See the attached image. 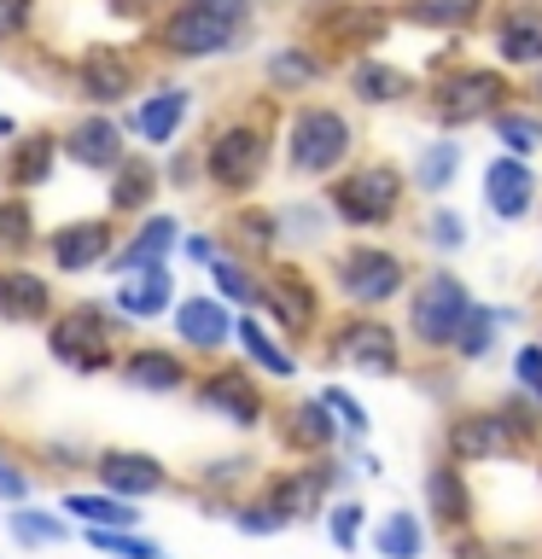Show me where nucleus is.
<instances>
[{
	"label": "nucleus",
	"mask_w": 542,
	"mask_h": 559,
	"mask_svg": "<svg viewBox=\"0 0 542 559\" xmlns=\"http://www.w3.org/2000/svg\"><path fill=\"white\" fill-rule=\"evenodd\" d=\"M507 99H519L514 70H502L496 59H490V64H472V59H461V52L437 59L432 76H426V87H420V105H426V117H432L444 134L479 129V122H490Z\"/></svg>",
	"instance_id": "f257e3e1"
},
{
	"label": "nucleus",
	"mask_w": 542,
	"mask_h": 559,
	"mask_svg": "<svg viewBox=\"0 0 542 559\" xmlns=\"http://www.w3.org/2000/svg\"><path fill=\"white\" fill-rule=\"evenodd\" d=\"M204 187L222 192V199H251L262 187V175L274 164V129L262 111H239V117H222L216 129L204 134Z\"/></svg>",
	"instance_id": "f03ea898"
},
{
	"label": "nucleus",
	"mask_w": 542,
	"mask_h": 559,
	"mask_svg": "<svg viewBox=\"0 0 542 559\" xmlns=\"http://www.w3.org/2000/svg\"><path fill=\"white\" fill-rule=\"evenodd\" d=\"M409 175L391 157H350L339 175H327V210L350 234H374V227H397L409 210Z\"/></svg>",
	"instance_id": "7ed1b4c3"
},
{
	"label": "nucleus",
	"mask_w": 542,
	"mask_h": 559,
	"mask_svg": "<svg viewBox=\"0 0 542 559\" xmlns=\"http://www.w3.org/2000/svg\"><path fill=\"white\" fill-rule=\"evenodd\" d=\"M472 304H479V297H472V286L449 269V262L414 274V286L402 292V344L420 349V356H449L455 332H461Z\"/></svg>",
	"instance_id": "20e7f679"
},
{
	"label": "nucleus",
	"mask_w": 542,
	"mask_h": 559,
	"mask_svg": "<svg viewBox=\"0 0 542 559\" xmlns=\"http://www.w3.org/2000/svg\"><path fill=\"white\" fill-rule=\"evenodd\" d=\"M356 122H350L344 105L327 99H297L286 111V129H280V146H286V169L304 175V181H327L339 175L350 157H356Z\"/></svg>",
	"instance_id": "39448f33"
},
{
	"label": "nucleus",
	"mask_w": 542,
	"mask_h": 559,
	"mask_svg": "<svg viewBox=\"0 0 542 559\" xmlns=\"http://www.w3.org/2000/svg\"><path fill=\"white\" fill-rule=\"evenodd\" d=\"M129 332V321L111 309V304H94V297H82V304H64L52 309L47 321V356L70 367V373L94 379V373H111L117 367V338Z\"/></svg>",
	"instance_id": "423d86ee"
},
{
	"label": "nucleus",
	"mask_w": 542,
	"mask_h": 559,
	"mask_svg": "<svg viewBox=\"0 0 542 559\" xmlns=\"http://www.w3.org/2000/svg\"><path fill=\"white\" fill-rule=\"evenodd\" d=\"M332 292L344 309H391L402 304V292L414 286V269L397 245H374V239H350L332 251Z\"/></svg>",
	"instance_id": "0eeeda50"
},
{
	"label": "nucleus",
	"mask_w": 542,
	"mask_h": 559,
	"mask_svg": "<svg viewBox=\"0 0 542 559\" xmlns=\"http://www.w3.org/2000/svg\"><path fill=\"white\" fill-rule=\"evenodd\" d=\"M321 356L332 367H350V373H367V379H397L409 344L385 321V309H344L332 326H321Z\"/></svg>",
	"instance_id": "6e6552de"
},
{
	"label": "nucleus",
	"mask_w": 542,
	"mask_h": 559,
	"mask_svg": "<svg viewBox=\"0 0 542 559\" xmlns=\"http://www.w3.org/2000/svg\"><path fill=\"white\" fill-rule=\"evenodd\" d=\"M251 24H234V17L199 7V0H169L152 24V47L175 64H210V59H227V52L245 47Z\"/></svg>",
	"instance_id": "1a4fd4ad"
},
{
	"label": "nucleus",
	"mask_w": 542,
	"mask_h": 559,
	"mask_svg": "<svg viewBox=\"0 0 542 559\" xmlns=\"http://www.w3.org/2000/svg\"><path fill=\"white\" fill-rule=\"evenodd\" d=\"M257 309L286 344H315L327 326V297L321 280H309L304 262H262V297Z\"/></svg>",
	"instance_id": "9d476101"
},
{
	"label": "nucleus",
	"mask_w": 542,
	"mask_h": 559,
	"mask_svg": "<svg viewBox=\"0 0 542 559\" xmlns=\"http://www.w3.org/2000/svg\"><path fill=\"white\" fill-rule=\"evenodd\" d=\"M397 24V12L391 7H379V0H315V7H304V29H309V41L327 52H374L385 35H391Z\"/></svg>",
	"instance_id": "9b49d317"
},
{
	"label": "nucleus",
	"mask_w": 542,
	"mask_h": 559,
	"mask_svg": "<svg viewBox=\"0 0 542 559\" xmlns=\"http://www.w3.org/2000/svg\"><path fill=\"white\" fill-rule=\"evenodd\" d=\"M187 391H192V402H199L204 414H216L222 426H234V431H257V426H269V419H274L269 396H262V379L245 361L204 367V373H192Z\"/></svg>",
	"instance_id": "f8f14e48"
},
{
	"label": "nucleus",
	"mask_w": 542,
	"mask_h": 559,
	"mask_svg": "<svg viewBox=\"0 0 542 559\" xmlns=\"http://www.w3.org/2000/svg\"><path fill=\"white\" fill-rule=\"evenodd\" d=\"M344 489V461L339 454H304L297 466H280L262 478V496H269L292 524L297 519H321V507Z\"/></svg>",
	"instance_id": "ddd939ff"
},
{
	"label": "nucleus",
	"mask_w": 542,
	"mask_h": 559,
	"mask_svg": "<svg viewBox=\"0 0 542 559\" xmlns=\"http://www.w3.org/2000/svg\"><path fill=\"white\" fill-rule=\"evenodd\" d=\"M70 87H76V99H87L94 111H117L129 94H140V59L117 41H94V47H82L76 64H70Z\"/></svg>",
	"instance_id": "4468645a"
},
{
	"label": "nucleus",
	"mask_w": 542,
	"mask_h": 559,
	"mask_svg": "<svg viewBox=\"0 0 542 559\" xmlns=\"http://www.w3.org/2000/svg\"><path fill=\"white\" fill-rule=\"evenodd\" d=\"M490 59L514 76H531L542 64V0H496L484 17Z\"/></svg>",
	"instance_id": "2eb2a0df"
},
{
	"label": "nucleus",
	"mask_w": 542,
	"mask_h": 559,
	"mask_svg": "<svg viewBox=\"0 0 542 559\" xmlns=\"http://www.w3.org/2000/svg\"><path fill=\"white\" fill-rule=\"evenodd\" d=\"M444 454L455 466H496V461H514L525 449L514 443L507 419L496 414V402H490V408H455L444 419Z\"/></svg>",
	"instance_id": "dca6fc26"
},
{
	"label": "nucleus",
	"mask_w": 542,
	"mask_h": 559,
	"mask_svg": "<svg viewBox=\"0 0 542 559\" xmlns=\"http://www.w3.org/2000/svg\"><path fill=\"white\" fill-rule=\"evenodd\" d=\"M117 239H122L117 216H82V222H64L52 234H42V251L52 262V274H87L99 262H111Z\"/></svg>",
	"instance_id": "f3484780"
},
{
	"label": "nucleus",
	"mask_w": 542,
	"mask_h": 559,
	"mask_svg": "<svg viewBox=\"0 0 542 559\" xmlns=\"http://www.w3.org/2000/svg\"><path fill=\"white\" fill-rule=\"evenodd\" d=\"M59 152H64V164H76L87 175H111L122 164V152H129V129L111 111H87L59 134Z\"/></svg>",
	"instance_id": "a211bd4d"
},
{
	"label": "nucleus",
	"mask_w": 542,
	"mask_h": 559,
	"mask_svg": "<svg viewBox=\"0 0 542 559\" xmlns=\"http://www.w3.org/2000/svg\"><path fill=\"white\" fill-rule=\"evenodd\" d=\"M169 321H175V344L192 349V356H222V349L234 344V309H227L216 292L175 297Z\"/></svg>",
	"instance_id": "6ab92c4d"
},
{
	"label": "nucleus",
	"mask_w": 542,
	"mask_h": 559,
	"mask_svg": "<svg viewBox=\"0 0 542 559\" xmlns=\"http://www.w3.org/2000/svg\"><path fill=\"white\" fill-rule=\"evenodd\" d=\"M59 134L52 129H17L12 140H0V187L7 192H42L59 169Z\"/></svg>",
	"instance_id": "aec40b11"
},
{
	"label": "nucleus",
	"mask_w": 542,
	"mask_h": 559,
	"mask_svg": "<svg viewBox=\"0 0 542 559\" xmlns=\"http://www.w3.org/2000/svg\"><path fill=\"white\" fill-rule=\"evenodd\" d=\"M187 117H192V87L157 82L152 94H140V105L129 111V122H122V129H129L134 140H146V152H169L175 140H181Z\"/></svg>",
	"instance_id": "412c9836"
},
{
	"label": "nucleus",
	"mask_w": 542,
	"mask_h": 559,
	"mask_svg": "<svg viewBox=\"0 0 542 559\" xmlns=\"http://www.w3.org/2000/svg\"><path fill=\"white\" fill-rule=\"evenodd\" d=\"M59 297H52V274L30 269L24 257L0 262V321L7 326H47Z\"/></svg>",
	"instance_id": "4be33fe9"
},
{
	"label": "nucleus",
	"mask_w": 542,
	"mask_h": 559,
	"mask_svg": "<svg viewBox=\"0 0 542 559\" xmlns=\"http://www.w3.org/2000/svg\"><path fill=\"white\" fill-rule=\"evenodd\" d=\"M87 466H94L99 489H111L122 501H146L169 489V466L146 449H99V454H87Z\"/></svg>",
	"instance_id": "5701e85b"
},
{
	"label": "nucleus",
	"mask_w": 542,
	"mask_h": 559,
	"mask_svg": "<svg viewBox=\"0 0 542 559\" xmlns=\"http://www.w3.org/2000/svg\"><path fill=\"white\" fill-rule=\"evenodd\" d=\"M117 373L129 391H146V396H181L187 384H192V361H187V349L181 344H134V349H122L117 356Z\"/></svg>",
	"instance_id": "b1692460"
},
{
	"label": "nucleus",
	"mask_w": 542,
	"mask_h": 559,
	"mask_svg": "<svg viewBox=\"0 0 542 559\" xmlns=\"http://www.w3.org/2000/svg\"><path fill=\"white\" fill-rule=\"evenodd\" d=\"M537 192H542V181H537V164L531 157H514V152H496L484 164V210L496 222H525L537 210Z\"/></svg>",
	"instance_id": "393cba45"
},
{
	"label": "nucleus",
	"mask_w": 542,
	"mask_h": 559,
	"mask_svg": "<svg viewBox=\"0 0 542 559\" xmlns=\"http://www.w3.org/2000/svg\"><path fill=\"white\" fill-rule=\"evenodd\" d=\"M344 87L356 105H367V111H385V105H409L420 94V76L391 64V59H379V52H356V59L344 64Z\"/></svg>",
	"instance_id": "a878e982"
},
{
	"label": "nucleus",
	"mask_w": 542,
	"mask_h": 559,
	"mask_svg": "<svg viewBox=\"0 0 542 559\" xmlns=\"http://www.w3.org/2000/svg\"><path fill=\"white\" fill-rule=\"evenodd\" d=\"M274 437H280V449L286 454H332L339 449V419H332V408L321 396H297V402H286V414L274 419Z\"/></svg>",
	"instance_id": "bb28decb"
},
{
	"label": "nucleus",
	"mask_w": 542,
	"mask_h": 559,
	"mask_svg": "<svg viewBox=\"0 0 542 559\" xmlns=\"http://www.w3.org/2000/svg\"><path fill=\"white\" fill-rule=\"evenodd\" d=\"M175 245H181V222L164 216V210H146V216H134V227L117 239V251L105 269L111 274H129V269H157V262L175 257Z\"/></svg>",
	"instance_id": "cd10ccee"
},
{
	"label": "nucleus",
	"mask_w": 542,
	"mask_h": 559,
	"mask_svg": "<svg viewBox=\"0 0 542 559\" xmlns=\"http://www.w3.org/2000/svg\"><path fill=\"white\" fill-rule=\"evenodd\" d=\"M332 76V59L315 41H286V47H274L269 59H262V87L280 99H297V94H309V87H321Z\"/></svg>",
	"instance_id": "c85d7f7f"
},
{
	"label": "nucleus",
	"mask_w": 542,
	"mask_h": 559,
	"mask_svg": "<svg viewBox=\"0 0 542 559\" xmlns=\"http://www.w3.org/2000/svg\"><path fill=\"white\" fill-rule=\"evenodd\" d=\"M426 513H432V524L437 531H467L472 519H479V496H472V484H467V466H455L449 454L437 466H426Z\"/></svg>",
	"instance_id": "c756f323"
},
{
	"label": "nucleus",
	"mask_w": 542,
	"mask_h": 559,
	"mask_svg": "<svg viewBox=\"0 0 542 559\" xmlns=\"http://www.w3.org/2000/svg\"><path fill=\"white\" fill-rule=\"evenodd\" d=\"M234 344H239V361L251 367V373L274 379V384H292V379H297V349L280 338L274 326H262L251 309L234 314Z\"/></svg>",
	"instance_id": "7c9ffc66"
},
{
	"label": "nucleus",
	"mask_w": 542,
	"mask_h": 559,
	"mask_svg": "<svg viewBox=\"0 0 542 559\" xmlns=\"http://www.w3.org/2000/svg\"><path fill=\"white\" fill-rule=\"evenodd\" d=\"M111 309H117L129 326H146V321H157V314H169V309H175V274H169V262L117 274Z\"/></svg>",
	"instance_id": "2f4dec72"
},
{
	"label": "nucleus",
	"mask_w": 542,
	"mask_h": 559,
	"mask_svg": "<svg viewBox=\"0 0 542 559\" xmlns=\"http://www.w3.org/2000/svg\"><path fill=\"white\" fill-rule=\"evenodd\" d=\"M157 192H164V169L146 152H122V164L111 169V187H105V216H117V222L146 216Z\"/></svg>",
	"instance_id": "473e14b6"
},
{
	"label": "nucleus",
	"mask_w": 542,
	"mask_h": 559,
	"mask_svg": "<svg viewBox=\"0 0 542 559\" xmlns=\"http://www.w3.org/2000/svg\"><path fill=\"white\" fill-rule=\"evenodd\" d=\"M222 234H227V251H239L251 262H274V251L286 245V234H280V210L251 204V199H239L234 210H227Z\"/></svg>",
	"instance_id": "72a5a7b5"
},
{
	"label": "nucleus",
	"mask_w": 542,
	"mask_h": 559,
	"mask_svg": "<svg viewBox=\"0 0 542 559\" xmlns=\"http://www.w3.org/2000/svg\"><path fill=\"white\" fill-rule=\"evenodd\" d=\"M490 7H496V0H402L397 24L432 29V35H467L490 17Z\"/></svg>",
	"instance_id": "f704fd0d"
},
{
	"label": "nucleus",
	"mask_w": 542,
	"mask_h": 559,
	"mask_svg": "<svg viewBox=\"0 0 542 559\" xmlns=\"http://www.w3.org/2000/svg\"><path fill=\"white\" fill-rule=\"evenodd\" d=\"M59 513L64 519H76L82 531H134L140 524V513H134V501H122V496H111V489H64L59 496Z\"/></svg>",
	"instance_id": "c9c22d12"
},
{
	"label": "nucleus",
	"mask_w": 542,
	"mask_h": 559,
	"mask_svg": "<svg viewBox=\"0 0 542 559\" xmlns=\"http://www.w3.org/2000/svg\"><path fill=\"white\" fill-rule=\"evenodd\" d=\"M496 152H514V157H542V111L531 99H507L496 117L484 122Z\"/></svg>",
	"instance_id": "e433bc0d"
},
{
	"label": "nucleus",
	"mask_w": 542,
	"mask_h": 559,
	"mask_svg": "<svg viewBox=\"0 0 542 559\" xmlns=\"http://www.w3.org/2000/svg\"><path fill=\"white\" fill-rule=\"evenodd\" d=\"M461 164H467V146H461L455 134L426 140V146H420V157H414V169H409V187L426 192V199H444V192L455 187V175H461Z\"/></svg>",
	"instance_id": "4c0bfd02"
},
{
	"label": "nucleus",
	"mask_w": 542,
	"mask_h": 559,
	"mask_svg": "<svg viewBox=\"0 0 542 559\" xmlns=\"http://www.w3.org/2000/svg\"><path fill=\"white\" fill-rule=\"evenodd\" d=\"M210 292L222 297L227 309H257V297H262V269L251 257H239V251H222L210 257Z\"/></svg>",
	"instance_id": "58836bf2"
},
{
	"label": "nucleus",
	"mask_w": 542,
	"mask_h": 559,
	"mask_svg": "<svg viewBox=\"0 0 542 559\" xmlns=\"http://www.w3.org/2000/svg\"><path fill=\"white\" fill-rule=\"evenodd\" d=\"M251 478H257L251 454H222V461H204L199 472H192V489L216 501V513H227V501H239V489Z\"/></svg>",
	"instance_id": "ea45409f"
},
{
	"label": "nucleus",
	"mask_w": 542,
	"mask_h": 559,
	"mask_svg": "<svg viewBox=\"0 0 542 559\" xmlns=\"http://www.w3.org/2000/svg\"><path fill=\"white\" fill-rule=\"evenodd\" d=\"M367 542H374L379 559H426V524H420V513H409V507H391Z\"/></svg>",
	"instance_id": "a19ab883"
},
{
	"label": "nucleus",
	"mask_w": 542,
	"mask_h": 559,
	"mask_svg": "<svg viewBox=\"0 0 542 559\" xmlns=\"http://www.w3.org/2000/svg\"><path fill=\"white\" fill-rule=\"evenodd\" d=\"M7 531L17 548H59V542L70 536V519L52 513V507H30V501H12L7 513Z\"/></svg>",
	"instance_id": "79ce46f5"
},
{
	"label": "nucleus",
	"mask_w": 542,
	"mask_h": 559,
	"mask_svg": "<svg viewBox=\"0 0 542 559\" xmlns=\"http://www.w3.org/2000/svg\"><path fill=\"white\" fill-rule=\"evenodd\" d=\"M42 245V222L30 210V192H7L0 199V257H30Z\"/></svg>",
	"instance_id": "37998d69"
},
{
	"label": "nucleus",
	"mask_w": 542,
	"mask_h": 559,
	"mask_svg": "<svg viewBox=\"0 0 542 559\" xmlns=\"http://www.w3.org/2000/svg\"><path fill=\"white\" fill-rule=\"evenodd\" d=\"M496 338H502V314L490 309V304H472L467 321H461V332H455V349H449V356H455V361H484L490 349H496Z\"/></svg>",
	"instance_id": "c03bdc74"
},
{
	"label": "nucleus",
	"mask_w": 542,
	"mask_h": 559,
	"mask_svg": "<svg viewBox=\"0 0 542 559\" xmlns=\"http://www.w3.org/2000/svg\"><path fill=\"white\" fill-rule=\"evenodd\" d=\"M222 519H234V531L239 536H280V531H286V513H280V507L269 501V496H262V489H257V496H239V501H227V513Z\"/></svg>",
	"instance_id": "a18cd8bd"
},
{
	"label": "nucleus",
	"mask_w": 542,
	"mask_h": 559,
	"mask_svg": "<svg viewBox=\"0 0 542 559\" xmlns=\"http://www.w3.org/2000/svg\"><path fill=\"white\" fill-rule=\"evenodd\" d=\"M321 524H327L332 548H339V554H356L362 536H367V507L350 501V496H332V501L321 507Z\"/></svg>",
	"instance_id": "49530a36"
},
{
	"label": "nucleus",
	"mask_w": 542,
	"mask_h": 559,
	"mask_svg": "<svg viewBox=\"0 0 542 559\" xmlns=\"http://www.w3.org/2000/svg\"><path fill=\"white\" fill-rule=\"evenodd\" d=\"M496 414L507 419V431H514V443H519V449L542 443V402H537V396L507 391V396H496Z\"/></svg>",
	"instance_id": "de8ad7c7"
},
{
	"label": "nucleus",
	"mask_w": 542,
	"mask_h": 559,
	"mask_svg": "<svg viewBox=\"0 0 542 559\" xmlns=\"http://www.w3.org/2000/svg\"><path fill=\"white\" fill-rule=\"evenodd\" d=\"M87 536V548L105 554V559H164V548H157L152 536H140V531H82Z\"/></svg>",
	"instance_id": "09e8293b"
},
{
	"label": "nucleus",
	"mask_w": 542,
	"mask_h": 559,
	"mask_svg": "<svg viewBox=\"0 0 542 559\" xmlns=\"http://www.w3.org/2000/svg\"><path fill=\"white\" fill-rule=\"evenodd\" d=\"M420 239H426L437 257H455V251H467L472 234H467V216H461V210H444V204H437L432 216H426V234H420Z\"/></svg>",
	"instance_id": "8fccbe9b"
},
{
	"label": "nucleus",
	"mask_w": 542,
	"mask_h": 559,
	"mask_svg": "<svg viewBox=\"0 0 542 559\" xmlns=\"http://www.w3.org/2000/svg\"><path fill=\"white\" fill-rule=\"evenodd\" d=\"M327 222H332L327 199L321 204H286V210H280V234L297 239V245H315V239L327 234Z\"/></svg>",
	"instance_id": "3c124183"
},
{
	"label": "nucleus",
	"mask_w": 542,
	"mask_h": 559,
	"mask_svg": "<svg viewBox=\"0 0 542 559\" xmlns=\"http://www.w3.org/2000/svg\"><path fill=\"white\" fill-rule=\"evenodd\" d=\"M321 402L332 408V419H339V431L350 437V443H362V437L374 431V414H367L362 402H356V396L344 391V384H327V391H321Z\"/></svg>",
	"instance_id": "603ef678"
},
{
	"label": "nucleus",
	"mask_w": 542,
	"mask_h": 559,
	"mask_svg": "<svg viewBox=\"0 0 542 559\" xmlns=\"http://www.w3.org/2000/svg\"><path fill=\"white\" fill-rule=\"evenodd\" d=\"M164 187H175V192H192V187H204V157H199V152H187V146H169Z\"/></svg>",
	"instance_id": "864d4df0"
},
{
	"label": "nucleus",
	"mask_w": 542,
	"mask_h": 559,
	"mask_svg": "<svg viewBox=\"0 0 542 559\" xmlns=\"http://www.w3.org/2000/svg\"><path fill=\"white\" fill-rule=\"evenodd\" d=\"M514 391H525V396L542 402V338H531V344L514 349Z\"/></svg>",
	"instance_id": "5fc2aeb1"
},
{
	"label": "nucleus",
	"mask_w": 542,
	"mask_h": 559,
	"mask_svg": "<svg viewBox=\"0 0 542 559\" xmlns=\"http://www.w3.org/2000/svg\"><path fill=\"white\" fill-rule=\"evenodd\" d=\"M35 29V0H0V47H17Z\"/></svg>",
	"instance_id": "6e6d98bb"
},
{
	"label": "nucleus",
	"mask_w": 542,
	"mask_h": 559,
	"mask_svg": "<svg viewBox=\"0 0 542 559\" xmlns=\"http://www.w3.org/2000/svg\"><path fill=\"white\" fill-rule=\"evenodd\" d=\"M0 501H30V472H24V461H17L12 449H0Z\"/></svg>",
	"instance_id": "4d7b16f0"
},
{
	"label": "nucleus",
	"mask_w": 542,
	"mask_h": 559,
	"mask_svg": "<svg viewBox=\"0 0 542 559\" xmlns=\"http://www.w3.org/2000/svg\"><path fill=\"white\" fill-rule=\"evenodd\" d=\"M444 542H449V559H502V548H496V542H490V536H479L472 524H467V531H449Z\"/></svg>",
	"instance_id": "13d9d810"
},
{
	"label": "nucleus",
	"mask_w": 542,
	"mask_h": 559,
	"mask_svg": "<svg viewBox=\"0 0 542 559\" xmlns=\"http://www.w3.org/2000/svg\"><path fill=\"white\" fill-rule=\"evenodd\" d=\"M175 251H181L187 262H199V269H210V257L222 251V239H216V234H181V245H175Z\"/></svg>",
	"instance_id": "bf43d9fd"
},
{
	"label": "nucleus",
	"mask_w": 542,
	"mask_h": 559,
	"mask_svg": "<svg viewBox=\"0 0 542 559\" xmlns=\"http://www.w3.org/2000/svg\"><path fill=\"white\" fill-rule=\"evenodd\" d=\"M199 7L222 12V17H234V24H251V17H257V0H199Z\"/></svg>",
	"instance_id": "052dcab7"
},
{
	"label": "nucleus",
	"mask_w": 542,
	"mask_h": 559,
	"mask_svg": "<svg viewBox=\"0 0 542 559\" xmlns=\"http://www.w3.org/2000/svg\"><path fill=\"white\" fill-rule=\"evenodd\" d=\"M105 7H111L117 17H152L157 7H164V0H105Z\"/></svg>",
	"instance_id": "680f3d73"
},
{
	"label": "nucleus",
	"mask_w": 542,
	"mask_h": 559,
	"mask_svg": "<svg viewBox=\"0 0 542 559\" xmlns=\"http://www.w3.org/2000/svg\"><path fill=\"white\" fill-rule=\"evenodd\" d=\"M525 94H531V105H537V111H542V64L531 70V87H525Z\"/></svg>",
	"instance_id": "e2e57ef3"
},
{
	"label": "nucleus",
	"mask_w": 542,
	"mask_h": 559,
	"mask_svg": "<svg viewBox=\"0 0 542 559\" xmlns=\"http://www.w3.org/2000/svg\"><path fill=\"white\" fill-rule=\"evenodd\" d=\"M12 134H17V122H12L7 111H0V140H12Z\"/></svg>",
	"instance_id": "0e129e2a"
}]
</instances>
